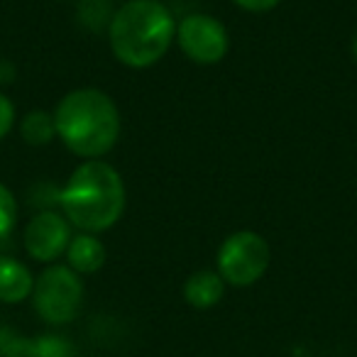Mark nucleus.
<instances>
[{"label": "nucleus", "mask_w": 357, "mask_h": 357, "mask_svg": "<svg viewBox=\"0 0 357 357\" xmlns=\"http://www.w3.org/2000/svg\"><path fill=\"white\" fill-rule=\"evenodd\" d=\"M15 128V105L6 93H0V139H6Z\"/></svg>", "instance_id": "ddd939ff"}, {"label": "nucleus", "mask_w": 357, "mask_h": 357, "mask_svg": "<svg viewBox=\"0 0 357 357\" xmlns=\"http://www.w3.org/2000/svg\"><path fill=\"white\" fill-rule=\"evenodd\" d=\"M66 264L79 277L96 274L105 264V245L93 233H76L66 248Z\"/></svg>", "instance_id": "1a4fd4ad"}, {"label": "nucleus", "mask_w": 357, "mask_h": 357, "mask_svg": "<svg viewBox=\"0 0 357 357\" xmlns=\"http://www.w3.org/2000/svg\"><path fill=\"white\" fill-rule=\"evenodd\" d=\"M272 262L269 243L255 230H238L228 235L215 255V272L230 287H252L267 274Z\"/></svg>", "instance_id": "39448f33"}, {"label": "nucleus", "mask_w": 357, "mask_h": 357, "mask_svg": "<svg viewBox=\"0 0 357 357\" xmlns=\"http://www.w3.org/2000/svg\"><path fill=\"white\" fill-rule=\"evenodd\" d=\"M225 287L215 269H199L194 272L184 284V298L191 308H199V311H208V308L218 306L220 298L225 296Z\"/></svg>", "instance_id": "6e6552de"}, {"label": "nucleus", "mask_w": 357, "mask_h": 357, "mask_svg": "<svg viewBox=\"0 0 357 357\" xmlns=\"http://www.w3.org/2000/svg\"><path fill=\"white\" fill-rule=\"evenodd\" d=\"M32 306L50 326H66L81 311L84 282L69 264H50L32 287Z\"/></svg>", "instance_id": "20e7f679"}, {"label": "nucleus", "mask_w": 357, "mask_h": 357, "mask_svg": "<svg viewBox=\"0 0 357 357\" xmlns=\"http://www.w3.org/2000/svg\"><path fill=\"white\" fill-rule=\"evenodd\" d=\"M17 215H20V208H17L15 194L6 184H0V238H8L15 230Z\"/></svg>", "instance_id": "f8f14e48"}, {"label": "nucleus", "mask_w": 357, "mask_h": 357, "mask_svg": "<svg viewBox=\"0 0 357 357\" xmlns=\"http://www.w3.org/2000/svg\"><path fill=\"white\" fill-rule=\"evenodd\" d=\"M56 137L84 159H103L120 139V110L100 89H74L54 108Z\"/></svg>", "instance_id": "7ed1b4c3"}, {"label": "nucleus", "mask_w": 357, "mask_h": 357, "mask_svg": "<svg viewBox=\"0 0 357 357\" xmlns=\"http://www.w3.org/2000/svg\"><path fill=\"white\" fill-rule=\"evenodd\" d=\"M59 204L79 233H105L125 213V181L105 159H84L66 178Z\"/></svg>", "instance_id": "f257e3e1"}, {"label": "nucleus", "mask_w": 357, "mask_h": 357, "mask_svg": "<svg viewBox=\"0 0 357 357\" xmlns=\"http://www.w3.org/2000/svg\"><path fill=\"white\" fill-rule=\"evenodd\" d=\"M74 225L66 220L64 213H56V211H40L35 213L25 225V233H22V245H25V252L30 255L35 262L54 264L61 255H66L69 248L71 233Z\"/></svg>", "instance_id": "0eeeda50"}, {"label": "nucleus", "mask_w": 357, "mask_h": 357, "mask_svg": "<svg viewBox=\"0 0 357 357\" xmlns=\"http://www.w3.org/2000/svg\"><path fill=\"white\" fill-rule=\"evenodd\" d=\"M35 277L32 272L15 257L0 255V301L20 303L32 296Z\"/></svg>", "instance_id": "9d476101"}, {"label": "nucleus", "mask_w": 357, "mask_h": 357, "mask_svg": "<svg viewBox=\"0 0 357 357\" xmlns=\"http://www.w3.org/2000/svg\"><path fill=\"white\" fill-rule=\"evenodd\" d=\"M176 45L189 61L199 66H213L225 59L230 37L218 17L208 13H191L176 22Z\"/></svg>", "instance_id": "423d86ee"}, {"label": "nucleus", "mask_w": 357, "mask_h": 357, "mask_svg": "<svg viewBox=\"0 0 357 357\" xmlns=\"http://www.w3.org/2000/svg\"><path fill=\"white\" fill-rule=\"evenodd\" d=\"M350 50H352V59L357 61V32H355V37H352V45H350Z\"/></svg>", "instance_id": "2eb2a0df"}, {"label": "nucleus", "mask_w": 357, "mask_h": 357, "mask_svg": "<svg viewBox=\"0 0 357 357\" xmlns=\"http://www.w3.org/2000/svg\"><path fill=\"white\" fill-rule=\"evenodd\" d=\"M235 6L248 13H269L282 3V0H233Z\"/></svg>", "instance_id": "4468645a"}, {"label": "nucleus", "mask_w": 357, "mask_h": 357, "mask_svg": "<svg viewBox=\"0 0 357 357\" xmlns=\"http://www.w3.org/2000/svg\"><path fill=\"white\" fill-rule=\"evenodd\" d=\"M20 135L27 144L32 147H45L56 137V125H54V113L47 110H30L20 123Z\"/></svg>", "instance_id": "9b49d317"}, {"label": "nucleus", "mask_w": 357, "mask_h": 357, "mask_svg": "<svg viewBox=\"0 0 357 357\" xmlns=\"http://www.w3.org/2000/svg\"><path fill=\"white\" fill-rule=\"evenodd\" d=\"M113 56L128 69H149L176 42V17L162 0H128L108 25Z\"/></svg>", "instance_id": "f03ea898"}]
</instances>
